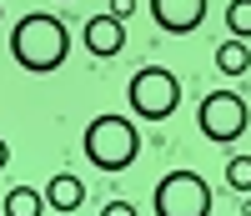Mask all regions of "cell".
<instances>
[{"mask_svg":"<svg viewBox=\"0 0 251 216\" xmlns=\"http://www.w3.org/2000/svg\"><path fill=\"white\" fill-rule=\"evenodd\" d=\"M10 55H15V66L20 71H30V76H50L66 66V55H71V30L60 26L55 15H20L15 20V30H10Z\"/></svg>","mask_w":251,"mask_h":216,"instance_id":"obj_1","label":"cell"},{"mask_svg":"<svg viewBox=\"0 0 251 216\" xmlns=\"http://www.w3.org/2000/svg\"><path fill=\"white\" fill-rule=\"evenodd\" d=\"M86 156H91V166H100V171H126V166L141 156V131H136L126 116L106 111V116H96V121L86 126Z\"/></svg>","mask_w":251,"mask_h":216,"instance_id":"obj_2","label":"cell"},{"mask_svg":"<svg viewBox=\"0 0 251 216\" xmlns=\"http://www.w3.org/2000/svg\"><path fill=\"white\" fill-rule=\"evenodd\" d=\"M126 101H131V111L141 121H171L176 106H181V81H176V71H166V66H146V71L131 76Z\"/></svg>","mask_w":251,"mask_h":216,"instance_id":"obj_3","label":"cell"},{"mask_svg":"<svg viewBox=\"0 0 251 216\" xmlns=\"http://www.w3.org/2000/svg\"><path fill=\"white\" fill-rule=\"evenodd\" d=\"M156 216H211V186L196 171H166L151 191Z\"/></svg>","mask_w":251,"mask_h":216,"instance_id":"obj_4","label":"cell"},{"mask_svg":"<svg viewBox=\"0 0 251 216\" xmlns=\"http://www.w3.org/2000/svg\"><path fill=\"white\" fill-rule=\"evenodd\" d=\"M196 126H201L206 141L231 146V141L246 136V126H251V106H246L236 91H211V96H201V106H196Z\"/></svg>","mask_w":251,"mask_h":216,"instance_id":"obj_5","label":"cell"},{"mask_svg":"<svg viewBox=\"0 0 251 216\" xmlns=\"http://www.w3.org/2000/svg\"><path fill=\"white\" fill-rule=\"evenodd\" d=\"M151 20L166 35H191L206 20V0H151Z\"/></svg>","mask_w":251,"mask_h":216,"instance_id":"obj_6","label":"cell"},{"mask_svg":"<svg viewBox=\"0 0 251 216\" xmlns=\"http://www.w3.org/2000/svg\"><path fill=\"white\" fill-rule=\"evenodd\" d=\"M121 46H126V26L121 20H111V15H91L86 20V51L91 55L111 60V55H121Z\"/></svg>","mask_w":251,"mask_h":216,"instance_id":"obj_7","label":"cell"},{"mask_svg":"<svg viewBox=\"0 0 251 216\" xmlns=\"http://www.w3.org/2000/svg\"><path fill=\"white\" fill-rule=\"evenodd\" d=\"M80 201H86V186H80L71 171H60V176L46 181V206H55V211H75Z\"/></svg>","mask_w":251,"mask_h":216,"instance_id":"obj_8","label":"cell"},{"mask_svg":"<svg viewBox=\"0 0 251 216\" xmlns=\"http://www.w3.org/2000/svg\"><path fill=\"white\" fill-rule=\"evenodd\" d=\"M216 71H221V76H246V71H251V46L226 35L221 46H216Z\"/></svg>","mask_w":251,"mask_h":216,"instance_id":"obj_9","label":"cell"},{"mask_svg":"<svg viewBox=\"0 0 251 216\" xmlns=\"http://www.w3.org/2000/svg\"><path fill=\"white\" fill-rule=\"evenodd\" d=\"M40 211H46V191H35V186L5 191V216H40Z\"/></svg>","mask_w":251,"mask_h":216,"instance_id":"obj_10","label":"cell"},{"mask_svg":"<svg viewBox=\"0 0 251 216\" xmlns=\"http://www.w3.org/2000/svg\"><path fill=\"white\" fill-rule=\"evenodd\" d=\"M226 30H231V40H251V0L226 5Z\"/></svg>","mask_w":251,"mask_h":216,"instance_id":"obj_11","label":"cell"},{"mask_svg":"<svg viewBox=\"0 0 251 216\" xmlns=\"http://www.w3.org/2000/svg\"><path fill=\"white\" fill-rule=\"evenodd\" d=\"M226 186L241 191V196L251 191V156H231V161H226Z\"/></svg>","mask_w":251,"mask_h":216,"instance_id":"obj_12","label":"cell"},{"mask_svg":"<svg viewBox=\"0 0 251 216\" xmlns=\"http://www.w3.org/2000/svg\"><path fill=\"white\" fill-rule=\"evenodd\" d=\"M111 20H121V26H126V20H131L136 15V0H111V10H106Z\"/></svg>","mask_w":251,"mask_h":216,"instance_id":"obj_13","label":"cell"},{"mask_svg":"<svg viewBox=\"0 0 251 216\" xmlns=\"http://www.w3.org/2000/svg\"><path fill=\"white\" fill-rule=\"evenodd\" d=\"M100 216H141L131 201H106V206H100Z\"/></svg>","mask_w":251,"mask_h":216,"instance_id":"obj_14","label":"cell"},{"mask_svg":"<svg viewBox=\"0 0 251 216\" xmlns=\"http://www.w3.org/2000/svg\"><path fill=\"white\" fill-rule=\"evenodd\" d=\"M5 161H10V146H5V141H0V171H5Z\"/></svg>","mask_w":251,"mask_h":216,"instance_id":"obj_15","label":"cell"},{"mask_svg":"<svg viewBox=\"0 0 251 216\" xmlns=\"http://www.w3.org/2000/svg\"><path fill=\"white\" fill-rule=\"evenodd\" d=\"M241 216H251V196H246V201H241Z\"/></svg>","mask_w":251,"mask_h":216,"instance_id":"obj_16","label":"cell"}]
</instances>
